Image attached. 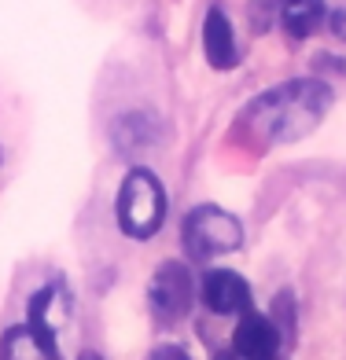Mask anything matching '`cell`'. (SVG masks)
I'll return each mask as SVG.
<instances>
[{"label":"cell","instance_id":"7c38bea8","mask_svg":"<svg viewBox=\"0 0 346 360\" xmlns=\"http://www.w3.org/2000/svg\"><path fill=\"white\" fill-rule=\"evenodd\" d=\"M328 26H332V34H335L339 41H346V8H339V11L328 15Z\"/></svg>","mask_w":346,"mask_h":360},{"label":"cell","instance_id":"277c9868","mask_svg":"<svg viewBox=\"0 0 346 360\" xmlns=\"http://www.w3.org/2000/svg\"><path fill=\"white\" fill-rule=\"evenodd\" d=\"M192 298H195V283H192L188 269L180 261L159 265V272L152 276V287H147V302H152L155 316L162 323H173L192 309Z\"/></svg>","mask_w":346,"mask_h":360},{"label":"cell","instance_id":"52a82bcc","mask_svg":"<svg viewBox=\"0 0 346 360\" xmlns=\"http://www.w3.org/2000/svg\"><path fill=\"white\" fill-rule=\"evenodd\" d=\"M0 360H63L59 346H56V335L41 331L34 323H19L4 331L0 338Z\"/></svg>","mask_w":346,"mask_h":360},{"label":"cell","instance_id":"30bf717a","mask_svg":"<svg viewBox=\"0 0 346 360\" xmlns=\"http://www.w3.org/2000/svg\"><path fill=\"white\" fill-rule=\"evenodd\" d=\"M324 19H328L324 0H284L280 4V22H284L288 37H295V41L313 37Z\"/></svg>","mask_w":346,"mask_h":360},{"label":"cell","instance_id":"6da1fadb","mask_svg":"<svg viewBox=\"0 0 346 360\" xmlns=\"http://www.w3.org/2000/svg\"><path fill=\"white\" fill-rule=\"evenodd\" d=\"M328 107H332V89L317 77H299V81L261 92L247 107L243 122L266 143H295L324 122Z\"/></svg>","mask_w":346,"mask_h":360},{"label":"cell","instance_id":"8fae6325","mask_svg":"<svg viewBox=\"0 0 346 360\" xmlns=\"http://www.w3.org/2000/svg\"><path fill=\"white\" fill-rule=\"evenodd\" d=\"M147 360H188V353L180 349V346H173V342H166V346L152 349V356H147Z\"/></svg>","mask_w":346,"mask_h":360},{"label":"cell","instance_id":"4fadbf2b","mask_svg":"<svg viewBox=\"0 0 346 360\" xmlns=\"http://www.w3.org/2000/svg\"><path fill=\"white\" fill-rule=\"evenodd\" d=\"M81 360H104V356H96V353H81Z\"/></svg>","mask_w":346,"mask_h":360},{"label":"cell","instance_id":"ba28073f","mask_svg":"<svg viewBox=\"0 0 346 360\" xmlns=\"http://www.w3.org/2000/svg\"><path fill=\"white\" fill-rule=\"evenodd\" d=\"M203 52L206 63L214 70H233L236 67V34H233V22L225 19L221 8H210L206 11V22H203Z\"/></svg>","mask_w":346,"mask_h":360},{"label":"cell","instance_id":"5b68a950","mask_svg":"<svg viewBox=\"0 0 346 360\" xmlns=\"http://www.w3.org/2000/svg\"><path fill=\"white\" fill-rule=\"evenodd\" d=\"M233 346L240 360H280V349H284V335L280 327L261 316V313H243L236 323V335H233Z\"/></svg>","mask_w":346,"mask_h":360},{"label":"cell","instance_id":"9c48e42d","mask_svg":"<svg viewBox=\"0 0 346 360\" xmlns=\"http://www.w3.org/2000/svg\"><path fill=\"white\" fill-rule=\"evenodd\" d=\"M67 320H70V290L63 280L44 283L34 298H30V323L41 327V331L56 335Z\"/></svg>","mask_w":346,"mask_h":360},{"label":"cell","instance_id":"8992f818","mask_svg":"<svg viewBox=\"0 0 346 360\" xmlns=\"http://www.w3.org/2000/svg\"><path fill=\"white\" fill-rule=\"evenodd\" d=\"M199 294H203L206 309H210V313H218V316H243V313H251V287H247L243 276L228 272V269L206 272L203 283H199Z\"/></svg>","mask_w":346,"mask_h":360},{"label":"cell","instance_id":"7a4b0ae2","mask_svg":"<svg viewBox=\"0 0 346 360\" xmlns=\"http://www.w3.org/2000/svg\"><path fill=\"white\" fill-rule=\"evenodd\" d=\"M166 217V191L152 169H129L118 191V228L129 239H152Z\"/></svg>","mask_w":346,"mask_h":360},{"label":"cell","instance_id":"3957f363","mask_svg":"<svg viewBox=\"0 0 346 360\" xmlns=\"http://www.w3.org/2000/svg\"><path fill=\"white\" fill-rule=\"evenodd\" d=\"M243 243V224L221 206H195L185 217V247L192 257L233 254Z\"/></svg>","mask_w":346,"mask_h":360},{"label":"cell","instance_id":"5bb4252c","mask_svg":"<svg viewBox=\"0 0 346 360\" xmlns=\"http://www.w3.org/2000/svg\"><path fill=\"white\" fill-rule=\"evenodd\" d=\"M214 360H236L233 353H218V356H214Z\"/></svg>","mask_w":346,"mask_h":360}]
</instances>
